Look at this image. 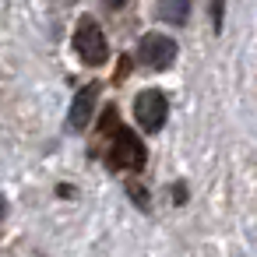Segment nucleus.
<instances>
[{
  "label": "nucleus",
  "mask_w": 257,
  "mask_h": 257,
  "mask_svg": "<svg viewBox=\"0 0 257 257\" xmlns=\"http://www.w3.org/2000/svg\"><path fill=\"white\" fill-rule=\"evenodd\" d=\"M74 50L85 64H106L109 50H106V36L102 29L95 25V18H81L78 29H74Z\"/></svg>",
  "instance_id": "1"
},
{
  "label": "nucleus",
  "mask_w": 257,
  "mask_h": 257,
  "mask_svg": "<svg viewBox=\"0 0 257 257\" xmlns=\"http://www.w3.org/2000/svg\"><path fill=\"white\" fill-rule=\"evenodd\" d=\"M166 113H169V102L159 88H145L134 102V120L145 134H155L162 123H166Z\"/></svg>",
  "instance_id": "2"
},
{
  "label": "nucleus",
  "mask_w": 257,
  "mask_h": 257,
  "mask_svg": "<svg viewBox=\"0 0 257 257\" xmlns=\"http://www.w3.org/2000/svg\"><path fill=\"white\" fill-rule=\"evenodd\" d=\"M138 60L152 71H166L173 60H176V43L169 36H159V32H148L138 46Z\"/></svg>",
  "instance_id": "3"
},
{
  "label": "nucleus",
  "mask_w": 257,
  "mask_h": 257,
  "mask_svg": "<svg viewBox=\"0 0 257 257\" xmlns=\"http://www.w3.org/2000/svg\"><path fill=\"white\" fill-rule=\"evenodd\" d=\"M109 166L113 169H141L145 166V148L131 131L116 127V138H113V148H109Z\"/></svg>",
  "instance_id": "4"
},
{
  "label": "nucleus",
  "mask_w": 257,
  "mask_h": 257,
  "mask_svg": "<svg viewBox=\"0 0 257 257\" xmlns=\"http://www.w3.org/2000/svg\"><path fill=\"white\" fill-rule=\"evenodd\" d=\"M95 99H99V88H95V85H88V88H81V92L74 95V102H71V127H74V131H85V127H88L92 109H95Z\"/></svg>",
  "instance_id": "5"
},
{
  "label": "nucleus",
  "mask_w": 257,
  "mask_h": 257,
  "mask_svg": "<svg viewBox=\"0 0 257 257\" xmlns=\"http://www.w3.org/2000/svg\"><path fill=\"white\" fill-rule=\"evenodd\" d=\"M190 15V0H159V18L169 25H183Z\"/></svg>",
  "instance_id": "6"
},
{
  "label": "nucleus",
  "mask_w": 257,
  "mask_h": 257,
  "mask_svg": "<svg viewBox=\"0 0 257 257\" xmlns=\"http://www.w3.org/2000/svg\"><path fill=\"white\" fill-rule=\"evenodd\" d=\"M127 190H131V197H134V201H138V204H141V208H145V204H148V190H141V187H138V183H131V187H127Z\"/></svg>",
  "instance_id": "7"
},
{
  "label": "nucleus",
  "mask_w": 257,
  "mask_h": 257,
  "mask_svg": "<svg viewBox=\"0 0 257 257\" xmlns=\"http://www.w3.org/2000/svg\"><path fill=\"white\" fill-rule=\"evenodd\" d=\"M211 22L215 29H222V0H211Z\"/></svg>",
  "instance_id": "8"
},
{
  "label": "nucleus",
  "mask_w": 257,
  "mask_h": 257,
  "mask_svg": "<svg viewBox=\"0 0 257 257\" xmlns=\"http://www.w3.org/2000/svg\"><path fill=\"white\" fill-rule=\"evenodd\" d=\"M106 4H109V8H120V4H123V0H106Z\"/></svg>",
  "instance_id": "9"
},
{
  "label": "nucleus",
  "mask_w": 257,
  "mask_h": 257,
  "mask_svg": "<svg viewBox=\"0 0 257 257\" xmlns=\"http://www.w3.org/2000/svg\"><path fill=\"white\" fill-rule=\"evenodd\" d=\"M0 215H4V197H0Z\"/></svg>",
  "instance_id": "10"
}]
</instances>
